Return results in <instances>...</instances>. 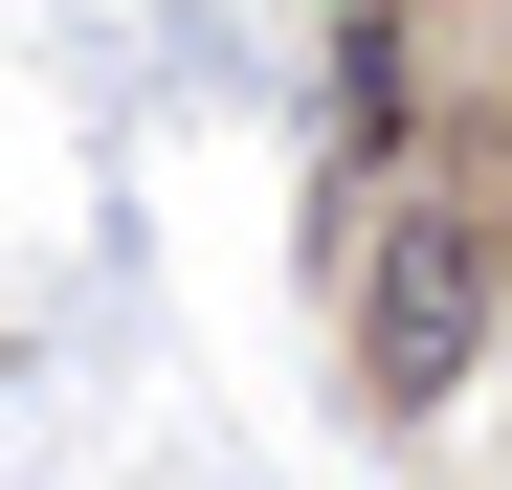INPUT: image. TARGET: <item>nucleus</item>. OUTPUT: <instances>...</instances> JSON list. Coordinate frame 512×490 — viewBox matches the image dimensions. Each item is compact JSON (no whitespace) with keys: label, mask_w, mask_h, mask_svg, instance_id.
<instances>
[{"label":"nucleus","mask_w":512,"mask_h":490,"mask_svg":"<svg viewBox=\"0 0 512 490\" xmlns=\"http://www.w3.org/2000/svg\"><path fill=\"white\" fill-rule=\"evenodd\" d=\"M468 335H490V245H468V223H401L379 268H357V379H379V401H446Z\"/></svg>","instance_id":"1"}]
</instances>
